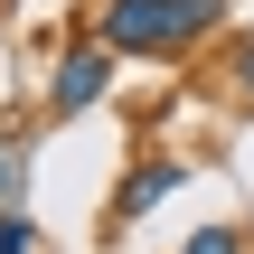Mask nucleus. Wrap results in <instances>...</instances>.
Returning <instances> with one entry per match:
<instances>
[{
  "instance_id": "nucleus-1",
  "label": "nucleus",
  "mask_w": 254,
  "mask_h": 254,
  "mask_svg": "<svg viewBox=\"0 0 254 254\" xmlns=\"http://www.w3.org/2000/svg\"><path fill=\"white\" fill-rule=\"evenodd\" d=\"M85 28L123 57H189L198 38L226 28V0H94Z\"/></svg>"
},
{
  "instance_id": "nucleus-2",
  "label": "nucleus",
  "mask_w": 254,
  "mask_h": 254,
  "mask_svg": "<svg viewBox=\"0 0 254 254\" xmlns=\"http://www.w3.org/2000/svg\"><path fill=\"white\" fill-rule=\"evenodd\" d=\"M113 57H123V47H104V38L85 28V38L57 57V75H47V104H57V113H85V104H104V94H113Z\"/></svg>"
},
{
  "instance_id": "nucleus-3",
  "label": "nucleus",
  "mask_w": 254,
  "mask_h": 254,
  "mask_svg": "<svg viewBox=\"0 0 254 254\" xmlns=\"http://www.w3.org/2000/svg\"><path fill=\"white\" fill-rule=\"evenodd\" d=\"M170 189H189V160H141V170L113 189V226H141V217H151Z\"/></svg>"
},
{
  "instance_id": "nucleus-4",
  "label": "nucleus",
  "mask_w": 254,
  "mask_h": 254,
  "mask_svg": "<svg viewBox=\"0 0 254 254\" xmlns=\"http://www.w3.org/2000/svg\"><path fill=\"white\" fill-rule=\"evenodd\" d=\"M179 254H254V236H245V226H198Z\"/></svg>"
},
{
  "instance_id": "nucleus-5",
  "label": "nucleus",
  "mask_w": 254,
  "mask_h": 254,
  "mask_svg": "<svg viewBox=\"0 0 254 254\" xmlns=\"http://www.w3.org/2000/svg\"><path fill=\"white\" fill-rule=\"evenodd\" d=\"M19 189H28V151L0 132V207H19Z\"/></svg>"
},
{
  "instance_id": "nucleus-6",
  "label": "nucleus",
  "mask_w": 254,
  "mask_h": 254,
  "mask_svg": "<svg viewBox=\"0 0 254 254\" xmlns=\"http://www.w3.org/2000/svg\"><path fill=\"white\" fill-rule=\"evenodd\" d=\"M38 245V226H28V207H0V254H28Z\"/></svg>"
},
{
  "instance_id": "nucleus-7",
  "label": "nucleus",
  "mask_w": 254,
  "mask_h": 254,
  "mask_svg": "<svg viewBox=\"0 0 254 254\" xmlns=\"http://www.w3.org/2000/svg\"><path fill=\"white\" fill-rule=\"evenodd\" d=\"M236 85H245V94H254V38H245V47H236Z\"/></svg>"
}]
</instances>
